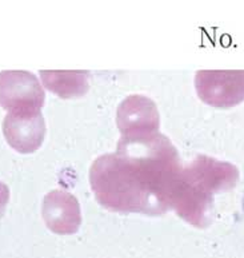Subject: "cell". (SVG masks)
<instances>
[{
  "mask_svg": "<svg viewBox=\"0 0 244 258\" xmlns=\"http://www.w3.org/2000/svg\"><path fill=\"white\" fill-rule=\"evenodd\" d=\"M43 90L36 78L26 71L0 73V104L12 111H38Z\"/></svg>",
  "mask_w": 244,
  "mask_h": 258,
  "instance_id": "cell-1",
  "label": "cell"
},
{
  "mask_svg": "<svg viewBox=\"0 0 244 258\" xmlns=\"http://www.w3.org/2000/svg\"><path fill=\"white\" fill-rule=\"evenodd\" d=\"M4 135L20 153H32L43 141L44 123L38 111H12L4 119Z\"/></svg>",
  "mask_w": 244,
  "mask_h": 258,
  "instance_id": "cell-2",
  "label": "cell"
}]
</instances>
